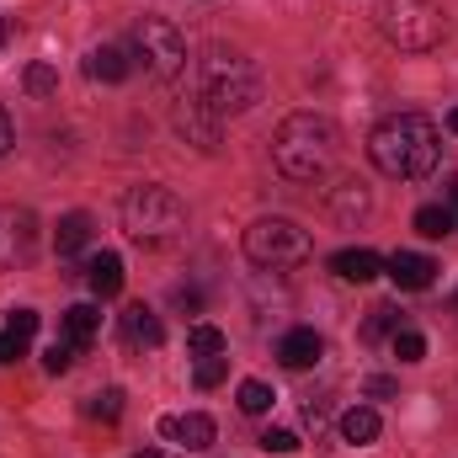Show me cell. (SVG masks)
Wrapping results in <instances>:
<instances>
[{
	"instance_id": "cell-7",
	"label": "cell",
	"mask_w": 458,
	"mask_h": 458,
	"mask_svg": "<svg viewBox=\"0 0 458 458\" xmlns=\"http://www.w3.org/2000/svg\"><path fill=\"white\" fill-rule=\"evenodd\" d=\"M139 59L149 64V75L176 81L187 70V38L171 16H144L139 21Z\"/></svg>"
},
{
	"instance_id": "cell-24",
	"label": "cell",
	"mask_w": 458,
	"mask_h": 458,
	"mask_svg": "<svg viewBox=\"0 0 458 458\" xmlns=\"http://www.w3.org/2000/svg\"><path fill=\"white\" fill-rule=\"evenodd\" d=\"M394 331H400V310H394V304H378V310H368L362 342H378V336H394Z\"/></svg>"
},
{
	"instance_id": "cell-25",
	"label": "cell",
	"mask_w": 458,
	"mask_h": 458,
	"mask_svg": "<svg viewBox=\"0 0 458 458\" xmlns=\"http://www.w3.org/2000/svg\"><path fill=\"white\" fill-rule=\"evenodd\" d=\"M272 400H277V394H272L261 378H245V384H240V411H245V416H267Z\"/></svg>"
},
{
	"instance_id": "cell-13",
	"label": "cell",
	"mask_w": 458,
	"mask_h": 458,
	"mask_svg": "<svg viewBox=\"0 0 458 458\" xmlns=\"http://www.w3.org/2000/svg\"><path fill=\"white\" fill-rule=\"evenodd\" d=\"M32 256V214H0V261H27Z\"/></svg>"
},
{
	"instance_id": "cell-29",
	"label": "cell",
	"mask_w": 458,
	"mask_h": 458,
	"mask_svg": "<svg viewBox=\"0 0 458 458\" xmlns=\"http://www.w3.org/2000/svg\"><path fill=\"white\" fill-rule=\"evenodd\" d=\"M43 368H48V373H70V368H75V346L59 336V342L43 352Z\"/></svg>"
},
{
	"instance_id": "cell-33",
	"label": "cell",
	"mask_w": 458,
	"mask_h": 458,
	"mask_svg": "<svg viewBox=\"0 0 458 458\" xmlns=\"http://www.w3.org/2000/svg\"><path fill=\"white\" fill-rule=\"evenodd\" d=\"M368 394H373V400H389V394H394V378L373 373V378H368Z\"/></svg>"
},
{
	"instance_id": "cell-26",
	"label": "cell",
	"mask_w": 458,
	"mask_h": 458,
	"mask_svg": "<svg viewBox=\"0 0 458 458\" xmlns=\"http://www.w3.org/2000/svg\"><path fill=\"white\" fill-rule=\"evenodd\" d=\"M86 416H91V421H117V416H123V389L91 394V400H86Z\"/></svg>"
},
{
	"instance_id": "cell-16",
	"label": "cell",
	"mask_w": 458,
	"mask_h": 458,
	"mask_svg": "<svg viewBox=\"0 0 458 458\" xmlns=\"http://www.w3.org/2000/svg\"><path fill=\"white\" fill-rule=\"evenodd\" d=\"M123 336H128V346H155L165 342V326H160V315L155 310H144V304H133V310H123Z\"/></svg>"
},
{
	"instance_id": "cell-38",
	"label": "cell",
	"mask_w": 458,
	"mask_h": 458,
	"mask_svg": "<svg viewBox=\"0 0 458 458\" xmlns=\"http://www.w3.org/2000/svg\"><path fill=\"white\" fill-rule=\"evenodd\" d=\"M133 458H165V454H133Z\"/></svg>"
},
{
	"instance_id": "cell-37",
	"label": "cell",
	"mask_w": 458,
	"mask_h": 458,
	"mask_svg": "<svg viewBox=\"0 0 458 458\" xmlns=\"http://www.w3.org/2000/svg\"><path fill=\"white\" fill-rule=\"evenodd\" d=\"M448 128H454V133H458V107H454V113H448Z\"/></svg>"
},
{
	"instance_id": "cell-4",
	"label": "cell",
	"mask_w": 458,
	"mask_h": 458,
	"mask_svg": "<svg viewBox=\"0 0 458 458\" xmlns=\"http://www.w3.org/2000/svg\"><path fill=\"white\" fill-rule=\"evenodd\" d=\"M203 102L214 107L219 117L250 113L261 102V75L245 54L234 48H208L203 54Z\"/></svg>"
},
{
	"instance_id": "cell-14",
	"label": "cell",
	"mask_w": 458,
	"mask_h": 458,
	"mask_svg": "<svg viewBox=\"0 0 458 458\" xmlns=\"http://www.w3.org/2000/svg\"><path fill=\"white\" fill-rule=\"evenodd\" d=\"M59 331H64V342L75 346V352H86V346L97 342V331H102V310L97 304H70L64 320H59Z\"/></svg>"
},
{
	"instance_id": "cell-36",
	"label": "cell",
	"mask_w": 458,
	"mask_h": 458,
	"mask_svg": "<svg viewBox=\"0 0 458 458\" xmlns=\"http://www.w3.org/2000/svg\"><path fill=\"white\" fill-rule=\"evenodd\" d=\"M11 43V16H0V48Z\"/></svg>"
},
{
	"instance_id": "cell-18",
	"label": "cell",
	"mask_w": 458,
	"mask_h": 458,
	"mask_svg": "<svg viewBox=\"0 0 458 458\" xmlns=\"http://www.w3.org/2000/svg\"><path fill=\"white\" fill-rule=\"evenodd\" d=\"M378 432H384V421H378V411H373V405H352V411L342 416V443H352V448L378 443Z\"/></svg>"
},
{
	"instance_id": "cell-19",
	"label": "cell",
	"mask_w": 458,
	"mask_h": 458,
	"mask_svg": "<svg viewBox=\"0 0 458 458\" xmlns=\"http://www.w3.org/2000/svg\"><path fill=\"white\" fill-rule=\"evenodd\" d=\"M368 208H373V198L362 192V182H342V187L331 192V214H336L342 225H352V219H362Z\"/></svg>"
},
{
	"instance_id": "cell-17",
	"label": "cell",
	"mask_w": 458,
	"mask_h": 458,
	"mask_svg": "<svg viewBox=\"0 0 458 458\" xmlns=\"http://www.w3.org/2000/svg\"><path fill=\"white\" fill-rule=\"evenodd\" d=\"M86 283H91V293H97V299H117V293H123V256H117V250L91 256Z\"/></svg>"
},
{
	"instance_id": "cell-23",
	"label": "cell",
	"mask_w": 458,
	"mask_h": 458,
	"mask_svg": "<svg viewBox=\"0 0 458 458\" xmlns=\"http://www.w3.org/2000/svg\"><path fill=\"white\" fill-rule=\"evenodd\" d=\"M21 86H27V97H54L59 91V70L54 64H27V75H21Z\"/></svg>"
},
{
	"instance_id": "cell-39",
	"label": "cell",
	"mask_w": 458,
	"mask_h": 458,
	"mask_svg": "<svg viewBox=\"0 0 458 458\" xmlns=\"http://www.w3.org/2000/svg\"><path fill=\"white\" fill-rule=\"evenodd\" d=\"M454 315H458V293H454Z\"/></svg>"
},
{
	"instance_id": "cell-9",
	"label": "cell",
	"mask_w": 458,
	"mask_h": 458,
	"mask_svg": "<svg viewBox=\"0 0 458 458\" xmlns=\"http://www.w3.org/2000/svg\"><path fill=\"white\" fill-rule=\"evenodd\" d=\"M160 437L176 443V448H187V454H208L214 437H219V427H214V416L187 411V416H165V421H160Z\"/></svg>"
},
{
	"instance_id": "cell-15",
	"label": "cell",
	"mask_w": 458,
	"mask_h": 458,
	"mask_svg": "<svg viewBox=\"0 0 458 458\" xmlns=\"http://www.w3.org/2000/svg\"><path fill=\"white\" fill-rule=\"evenodd\" d=\"M331 272H336L342 283H373V277L384 272V261H378L368 245H352V250H336V256H331Z\"/></svg>"
},
{
	"instance_id": "cell-28",
	"label": "cell",
	"mask_w": 458,
	"mask_h": 458,
	"mask_svg": "<svg viewBox=\"0 0 458 458\" xmlns=\"http://www.w3.org/2000/svg\"><path fill=\"white\" fill-rule=\"evenodd\" d=\"M394 357H400V362H421V357H427V336L411 331V326H400V331H394Z\"/></svg>"
},
{
	"instance_id": "cell-3",
	"label": "cell",
	"mask_w": 458,
	"mask_h": 458,
	"mask_svg": "<svg viewBox=\"0 0 458 458\" xmlns=\"http://www.w3.org/2000/svg\"><path fill=\"white\" fill-rule=\"evenodd\" d=\"M123 229H128V240H139V245H176V240L187 234V203H182L171 187L144 182V187H133V192L123 198Z\"/></svg>"
},
{
	"instance_id": "cell-31",
	"label": "cell",
	"mask_w": 458,
	"mask_h": 458,
	"mask_svg": "<svg viewBox=\"0 0 458 458\" xmlns=\"http://www.w3.org/2000/svg\"><path fill=\"white\" fill-rule=\"evenodd\" d=\"M261 448H267V454H293V448H299V437H293V432H283V427H267V432H261Z\"/></svg>"
},
{
	"instance_id": "cell-34",
	"label": "cell",
	"mask_w": 458,
	"mask_h": 458,
	"mask_svg": "<svg viewBox=\"0 0 458 458\" xmlns=\"http://www.w3.org/2000/svg\"><path fill=\"white\" fill-rule=\"evenodd\" d=\"M11 144H16V139H11V117L0 113V155H5V149H11Z\"/></svg>"
},
{
	"instance_id": "cell-2",
	"label": "cell",
	"mask_w": 458,
	"mask_h": 458,
	"mask_svg": "<svg viewBox=\"0 0 458 458\" xmlns=\"http://www.w3.org/2000/svg\"><path fill=\"white\" fill-rule=\"evenodd\" d=\"M336 149H342V133H336L331 117H320V113L283 117V128L272 139V160H277V171L288 182H320V176H331Z\"/></svg>"
},
{
	"instance_id": "cell-11",
	"label": "cell",
	"mask_w": 458,
	"mask_h": 458,
	"mask_svg": "<svg viewBox=\"0 0 458 458\" xmlns=\"http://www.w3.org/2000/svg\"><path fill=\"white\" fill-rule=\"evenodd\" d=\"M320 352H326V342H320L310 326H293V331L277 342V362H283V368H293V373H304V368H315V362H320Z\"/></svg>"
},
{
	"instance_id": "cell-1",
	"label": "cell",
	"mask_w": 458,
	"mask_h": 458,
	"mask_svg": "<svg viewBox=\"0 0 458 458\" xmlns=\"http://www.w3.org/2000/svg\"><path fill=\"white\" fill-rule=\"evenodd\" d=\"M368 155L384 176L394 182H416V176H432L437 160H443V139H437V123L421 113H394L384 117L368 139Z\"/></svg>"
},
{
	"instance_id": "cell-10",
	"label": "cell",
	"mask_w": 458,
	"mask_h": 458,
	"mask_svg": "<svg viewBox=\"0 0 458 458\" xmlns=\"http://www.w3.org/2000/svg\"><path fill=\"white\" fill-rule=\"evenodd\" d=\"M384 267H389L394 288H411V293L432 288V277H437V261H432V256H421V250H394Z\"/></svg>"
},
{
	"instance_id": "cell-6",
	"label": "cell",
	"mask_w": 458,
	"mask_h": 458,
	"mask_svg": "<svg viewBox=\"0 0 458 458\" xmlns=\"http://www.w3.org/2000/svg\"><path fill=\"white\" fill-rule=\"evenodd\" d=\"M245 256L256 267L288 272V267H304L315 256V240H310V229H299L293 219H256L245 229Z\"/></svg>"
},
{
	"instance_id": "cell-21",
	"label": "cell",
	"mask_w": 458,
	"mask_h": 458,
	"mask_svg": "<svg viewBox=\"0 0 458 458\" xmlns=\"http://www.w3.org/2000/svg\"><path fill=\"white\" fill-rule=\"evenodd\" d=\"M454 208H443V203H427V208H416V229L427 234V240H443V234H454Z\"/></svg>"
},
{
	"instance_id": "cell-20",
	"label": "cell",
	"mask_w": 458,
	"mask_h": 458,
	"mask_svg": "<svg viewBox=\"0 0 458 458\" xmlns=\"http://www.w3.org/2000/svg\"><path fill=\"white\" fill-rule=\"evenodd\" d=\"M86 240H91V214H64L59 229H54V245H59V256H75V250H86Z\"/></svg>"
},
{
	"instance_id": "cell-5",
	"label": "cell",
	"mask_w": 458,
	"mask_h": 458,
	"mask_svg": "<svg viewBox=\"0 0 458 458\" xmlns=\"http://www.w3.org/2000/svg\"><path fill=\"white\" fill-rule=\"evenodd\" d=\"M373 27H378L394 48H405V54H427V48H437L443 32H448L437 0H378V5H373Z\"/></svg>"
},
{
	"instance_id": "cell-30",
	"label": "cell",
	"mask_w": 458,
	"mask_h": 458,
	"mask_svg": "<svg viewBox=\"0 0 458 458\" xmlns=\"http://www.w3.org/2000/svg\"><path fill=\"white\" fill-rule=\"evenodd\" d=\"M5 331H16L21 342H32V336H38V310H11V320H5Z\"/></svg>"
},
{
	"instance_id": "cell-27",
	"label": "cell",
	"mask_w": 458,
	"mask_h": 458,
	"mask_svg": "<svg viewBox=\"0 0 458 458\" xmlns=\"http://www.w3.org/2000/svg\"><path fill=\"white\" fill-rule=\"evenodd\" d=\"M187 346H192L198 357H208V352H225V331H219V326H208V320H198V326L187 331Z\"/></svg>"
},
{
	"instance_id": "cell-32",
	"label": "cell",
	"mask_w": 458,
	"mask_h": 458,
	"mask_svg": "<svg viewBox=\"0 0 458 458\" xmlns=\"http://www.w3.org/2000/svg\"><path fill=\"white\" fill-rule=\"evenodd\" d=\"M27 357V342L16 331H0V362H21Z\"/></svg>"
},
{
	"instance_id": "cell-8",
	"label": "cell",
	"mask_w": 458,
	"mask_h": 458,
	"mask_svg": "<svg viewBox=\"0 0 458 458\" xmlns=\"http://www.w3.org/2000/svg\"><path fill=\"white\" fill-rule=\"evenodd\" d=\"M176 133H182L187 144H198L203 155H214L219 139H225V117L198 97V102H182V107H176Z\"/></svg>"
},
{
	"instance_id": "cell-22",
	"label": "cell",
	"mask_w": 458,
	"mask_h": 458,
	"mask_svg": "<svg viewBox=\"0 0 458 458\" xmlns=\"http://www.w3.org/2000/svg\"><path fill=\"white\" fill-rule=\"evenodd\" d=\"M225 373H229V357H225V352H208V357H198L192 384H198V389H219V384H225Z\"/></svg>"
},
{
	"instance_id": "cell-12",
	"label": "cell",
	"mask_w": 458,
	"mask_h": 458,
	"mask_svg": "<svg viewBox=\"0 0 458 458\" xmlns=\"http://www.w3.org/2000/svg\"><path fill=\"white\" fill-rule=\"evenodd\" d=\"M128 70H133V59H128V48H123V43H102V48H91V54H86V75H91V81H102V86L128 81Z\"/></svg>"
},
{
	"instance_id": "cell-35",
	"label": "cell",
	"mask_w": 458,
	"mask_h": 458,
	"mask_svg": "<svg viewBox=\"0 0 458 458\" xmlns=\"http://www.w3.org/2000/svg\"><path fill=\"white\" fill-rule=\"evenodd\" d=\"M448 208H454V219H458V176L448 182Z\"/></svg>"
}]
</instances>
